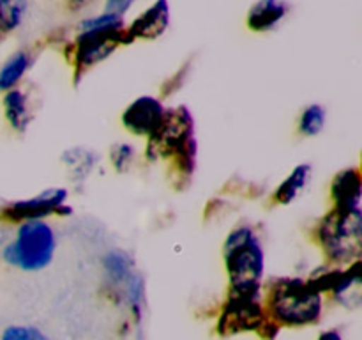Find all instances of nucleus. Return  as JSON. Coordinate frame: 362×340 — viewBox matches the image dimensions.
<instances>
[{
  "label": "nucleus",
  "instance_id": "nucleus-22",
  "mask_svg": "<svg viewBox=\"0 0 362 340\" xmlns=\"http://www.w3.org/2000/svg\"><path fill=\"white\" fill-rule=\"evenodd\" d=\"M0 38H2V30H0Z\"/></svg>",
  "mask_w": 362,
  "mask_h": 340
},
{
  "label": "nucleus",
  "instance_id": "nucleus-11",
  "mask_svg": "<svg viewBox=\"0 0 362 340\" xmlns=\"http://www.w3.org/2000/svg\"><path fill=\"white\" fill-rule=\"evenodd\" d=\"M361 174L357 169H345L332 181V200L334 208H359L361 202Z\"/></svg>",
  "mask_w": 362,
  "mask_h": 340
},
{
  "label": "nucleus",
  "instance_id": "nucleus-13",
  "mask_svg": "<svg viewBox=\"0 0 362 340\" xmlns=\"http://www.w3.org/2000/svg\"><path fill=\"white\" fill-rule=\"evenodd\" d=\"M4 110H6V119L11 126L16 131H25L27 130L28 123H30L32 115L30 110H28L27 96L23 94L18 89H9L6 91L4 96Z\"/></svg>",
  "mask_w": 362,
  "mask_h": 340
},
{
  "label": "nucleus",
  "instance_id": "nucleus-6",
  "mask_svg": "<svg viewBox=\"0 0 362 340\" xmlns=\"http://www.w3.org/2000/svg\"><path fill=\"white\" fill-rule=\"evenodd\" d=\"M193 138V119L184 106L166 110L158 130L148 137V156H175Z\"/></svg>",
  "mask_w": 362,
  "mask_h": 340
},
{
  "label": "nucleus",
  "instance_id": "nucleus-17",
  "mask_svg": "<svg viewBox=\"0 0 362 340\" xmlns=\"http://www.w3.org/2000/svg\"><path fill=\"white\" fill-rule=\"evenodd\" d=\"M27 0H0V30L11 32L23 21Z\"/></svg>",
  "mask_w": 362,
  "mask_h": 340
},
{
  "label": "nucleus",
  "instance_id": "nucleus-19",
  "mask_svg": "<svg viewBox=\"0 0 362 340\" xmlns=\"http://www.w3.org/2000/svg\"><path fill=\"white\" fill-rule=\"evenodd\" d=\"M110 156H112L113 166L119 172H124L131 165V162H133V149H131V145L117 144L112 147V154Z\"/></svg>",
  "mask_w": 362,
  "mask_h": 340
},
{
  "label": "nucleus",
  "instance_id": "nucleus-4",
  "mask_svg": "<svg viewBox=\"0 0 362 340\" xmlns=\"http://www.w3.org/2000/svg\"><path fill=\"white\" fill-rule=\"evenodd\" d=\"M225 261L232 289L260 285L264 275V250L250 227H239L225 244Z\"/></svg>",
  "mask_w": 362,
  "mask_h": 340
},
{
  "label": "nucleus",
  "instance_id": "nucleus-1",
  "mask_svg": "<svg viewBox=\"0 0 362 340\" xmlns=\"http://www.w3.org/2000/svg\"><path fill=\"white\" fill-rule=\"evenodd\" d=\"M267 307L281 324H313L322 315V293L304 280H279L272 285Z\"/></svg>",
  "mask_w": 362,
  "mask_h": 340
},
{
  "label": "nucleus",
  "instance_id": "nucleus-3",
  "mask_svg": "<svg viewBox=\"0 0 362 340\" xmlns=\"http://www.w3.org/2000/svg\"><path fill=\"white\" fill-rule=\"evenodd\" d=\"M55 232L42 218L25 220L18 227L16 237L4 250L7 264L23 271H39L52 262L55 254Z\"/></svg>",
  "mask_w": 362,
  "mask_h": 340
},
{
  "label": "nucleus",
  "instance_id": "nucleus-14",
  "mask_svg": "<svg viewBox=\"0 0 362 340\" xmlns=\"http://www.w3.org/2000/svg\"><path fill=\"white\" fill-rule=\"evenodd\" d=\"M310 165H299L292 170L288 177L281 183V186L276 190L274 198L279 204H290L299 197L300 191L306 188L308 181H310Z\"/></svg>",
  "mask_w": 362,
  "mask_h": 340
},
{
  "label": "nucleus",
  "instance_id": "nucleus-5",
  "mask_svg": "<svg viewBox=\"0 0 362 340\" xmlns=\"http://www.w3.org/2000/svg\"><path fill=\"white\" fill-rule=\"evenodd\" d=\"M264 326V307L260 303V285L247 289H232L228 303L219 319V333L247 332Z\"/></svg>",
  "mask_w": 362,
  "mask_h": 340
},
{
  "label": "nucleus",
  "instance_id": "nucleus-7",
  "mask_svg": "<svg viewBox=\"0 0 362 340\" xmlns=\"http://www.w3.org/2000/svg\"><path fill=\"white\" fill-rule=\"evenodd\" d=\"M126 42V30L124 25L120 27L88 28L80 30V38L76 41V62L80 67H90L101 62L119 45Z\"/></svg>",
  "mask_w": 362,
  "mask_h": 340
},
{
  "label": "nucleus",
  "instance_id": "nucleus-12",
  "mask_svg": "<svg viewBox=\"0 0 362 340\" xmlns=\"http://www.w3.org/2000/svg\"><path fill=\"white\" fill-rule=\"evenodd\" d=\"M286 9L288 7L283 0H258L247 14V25L257 32L271 30L285 18Z\"/></svg>",
  "mask_w": 362,
  "mask_h": 340
},
{
  "label": "nucleus",
  "instance_id": "nucleus-16",
  "mask_svg": "<svg viewBox=\"0 0 362 340\" xmlns=\"http://www.w3.org/2000/svg\"><path fill=\"white\" fill-rule=\"evenodd\" d=\"M105 269L108 278L117 285H126L127 280L134 275L133 261L122 251H112L105 257Z\"/></svg>",
  "mask_w": 362,
  "mask_h": 340
},
{
  "label": "nucleus",
  "instance_id": "nucleus-18",
  "mask_svg": "<svg viewBox=\"0 0 362 340\" xmlns=\"http://www.w3.org/2000/svg\"><path fill=\"white\" fill-rule=\"evenodd\" d=\"M325 126V110L320 105H311L300 113L299 131L306 137H315Z\"/></svg>",
  "mask_w": 362,
  "mask_h": 340
},
{
  "label": "nucleus",
  "instance_id": "nucleus-8",
  "mask_svg": "<svg viewBox=\"0 0 362 340\" xmlns=\"http://www.w3.org/2000/svg\"><path fill=\"white\" fill-rule=\"evenodd\" d=\"M67 198V191L62 188L48 190L37 197L27 198V200L14 202L4 209V218L11 222H25V220L45 218V216L53 215V212L62 211V204Z\"/></svg>",
  "mask_w": 362,
  "mask_h": 340
},
{
  "label": "nucleus",
  "instance_id": "nucleus-21",
  "mask_svg": "<svg viewBox=\"0 0 362 340\" xmlns=\"http://www.w3.org/2000/svg\"><path fill=\"white\" fill-rule=\"evenodd\" d=\"M131 4H133V0H106L105 13L115 14V16L122 18V14L129 9Z\"/></svg>",
  "mask_w": 362,
  "mask_h": 340
},
{
  "label": "nucleus",
  "instance_id": "nucleus-2",
  "mask_svg": "<svg viewBox=\"0 0 362 340\" xmlns=\"http://www.w3.org/2000/svg\"><path fill=\"white\" fill-rule=\"evenodd\" d=\"M318 243L332 262L359 261L362 251V215L359 208H334L318 223Z\"/></svg>",
  "mask_w": 362,
  "mask_h": 340
},
{
  "label": "nucleus",
  "instance_id": "nucleus-15",
  "mask_svg": "<svg viewBox=\"0 0 362 340\" xmlns=\"http://www.w3.org/2000/svg\"><path fill=\"white\" fill-rule=\"evenodd\" d=\"M30 66V55L27 52H18L0 67V91H9L23 78L25 71Z\"/></svg>",
  "mask_w": 362,
  "mask_h": 340
},
{
  "label": "nucleus",
  "instance_id": "nucleus-10",
  "mask_svg": "<svg viewBox=\"0 0 362 340\" xmlns=\"http://www.w3.org/2000/svg\"><path fill=\"white\" fill-rule=\"evenodd\" d=\"M170 20V9L166 0H158L152 7H148L140 18L126 28V42L134 39H156L166 30Z\"/></svg>",
  "mask_w": 362,
  "mask_h": 340
},
{
  "label": "nucleus",
  "instance_id": "nucleus-20",
  "mask_svg": "<svg viewBox=\"0 0 362 340\" xmlns=\"http://www.w3.org/2000/svg\"><path fill=\"white\" fill-rule=\"evenodd\" d=\"M4 339L7 340H35V339H45L41 332L30 328V326H11L4 332Z\"/></svg>",
  "mask_w": 362,
  "mask_h": 340
},
{
  "label": "nucleus",
  "instance_id": "nucleus-9",
  "mask_svg": "<svg viewBox=\"0 0 362 340\" xmlns=\"http://www.w3.org/2000/svg\"><path fill=\"white\" fill-rule=\"evenodd\" d=\"M165 112V106L161 105L159 99L152 98V96H141L124 110L122 123L131 133L151 137L161 124Z\"/></svg>",
  "mask_w": 362,
  "mask_h": 340
}]
</instances>
